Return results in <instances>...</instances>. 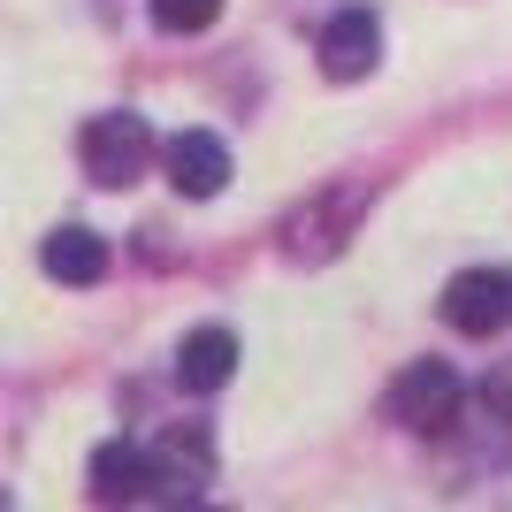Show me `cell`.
<instances>
[{
  "mask_svg": "<svg viewBox=\"0 0 512 512\" xmlns=\"http://www.w3.org/2000/svg\"><path fill=\"white\" fill-rule=\"evenodd\" d=\"M390 421L413 428V436H451L459 428V406H467V383L451 360H413L398 383H390Z\"/></svg>",
  "mask_w": 512,
  "mask_h": 512,
  "instance_id": "cell-2",
  "label": "cell"
},
{
  "mask_svg": "<svg viewBox=\"0 0 512 512\" xmlns=\"http://www.w3.org/2000/svg\"><path fill=\"white\" fill-rule=\"evenodd\" d=\"M85 474H92V497H100V505H138V497H153V459H146V444H130V436H107Z\"/></svg>",
  "mask_w": 512,
  "mask_h": 512,
  "instance_id": "cell-10",
  "label": "cell"
},
{
  "mask_svg": "<svg viewBox=\"0 0 512 512\" xmlns=\"http://www.w3.org/2000/svg\"><path fill=\"white\" fill-rule=\"evenodd\" d=\"M436 306H444V329L459 337H497L512 329V268H459Z\"/></svg>",
  "mask_w": 512,
  "mask_h": 512,
  "instance_id": "cell-3",
  "label": "cell"
},
{
  "mask_svg": "<svg viewBox=\"0 0 512 512\" xmlns=\"http://www.w3.org/2000/svg\"><path fill=\"white\" fill-rule=\"evenodd\" d=\"M153 123L146 115H130V107H115V115H92L85 130H77V161H85V176L100 184V192H130L138 176L153 169Z\"/></svg>",
  "mask_w": 512,
  "mask_h": 512,
  "instance_id": "cell-1",
  "label": "cell"
},
{
  "mask_svg": "<svg viewBox=\"0 0 512 512\" xmlns=\"http://www.w3.org/2000/svg\"><path fill=\"white\" fill-rule=\"evenodd\" d=\"M321 77H337V85H360L367 69L383 62V23L367 16V8H337V16L321 23Z\"/></svg>",
  "mask_w": 512,
  "mask_h": 512,
  "instance_id": "cell-6",
  "label": "cell"
},
{
  "mask_svg": "<svg viewBox=\"0 0 512 512\" xmlns=\"http://www.w3.org/2000/svg\"><path fill=\"white\" fill-rule=\"evenodd\" d=\"M153 459V497H199L214 482V436L199 421H176L161 444H146Z\"/></svg>",
  "mask_w": 512,
  "mask_h": 512,
  "instance_id": "cell-4",
  "label": "cell"
},
{
  "mask_svg": "<svg viewBox=\"0 0 512 512\" xmlns=\"http://www.w3.org/2000/svg\"><path fill=\"white\" fill-rule=\"evenodd\" d=\"M146 16L169 31V39H192V31H214L222 0H146Z\"/></svg>",
  "mask_w": 512,
  "mask_h": 512,
  "instance_id": "cell-11",
  "label": "cell"
},
{
  "mask_svg": "<svg viewBox=\"0 0 512 512\" xmlns=\"http://www.w3.org/2000/svg\"><path fill=\"white\" fill-rule=\"evenodd\" d=\"M237 375V337L222 329V321H199V329H184V344H176V383L199 390V398H214V390H230Z\"/></svg>",
  "mask_w": 512,
  "mask_h": 512,
  "instance_id": "cell-8",
  "label": "cell"
},
{
  "mask_svg": "<svg viewBox=\"0 0 512 512\" xmlns=\"http://www.w3.org/2000/svg\"><path fill=\"white\" fill-rule=\"evenodd\" d=\"M482 406H490V421H512V360H497L482 375Z\"/></svg>",
  "mask_w": 512,
  "mask_h": 512,
  "instance_id": "cell-12",
  "label": "cell"
},
{
  "mask_svg": "<svg viewBox=\"0 0 512 512\" xmlns=\"http://www.w3.org/2000/svg\"><path fill=\"white\" fill-rule=\"evenodd\" d=\"M153 153H161V169H169V184L184 199H214L230 184V146L214 130H176L169 146H153Z\"/></svg>",
  "mask_w": 512,
  "mask_h": 512,
  "instance_id": "cell-7",
  "label": "cell"
},
{
  "mask_svg": "<svg viewBox=\"0 0 512 512\" xmlns=\"http://www.w3.org/2000/svg\"><path fill=\"white\" fill-rule=\"evenodd\" d=\"M39 268L54 283H69V291H92V283L115 268V253H107V237L100 230H85V222H62V230L39 245Z\"/></svg>",
  "mask_w": 512,
  "mask_h": 512,
  "instance_id": "cell-9",
  "label": "cell"
},
{
  "mask_svg": "<svg viewBox=\"0 0 512 512\" xmlns=\"http://www.w3.org/2000/svg\"><path fill=\"white\" fill-rule=\"evenodd\" d=\"M352 222H360V192H321L314 207L283 214V253L291 260H329V253H344Z\"/></svg>",
  "mask_w": 512,
  "mask_h": 512,
  "instance_id": "cell-5",
  "label": "cell"
}]
</instances>
